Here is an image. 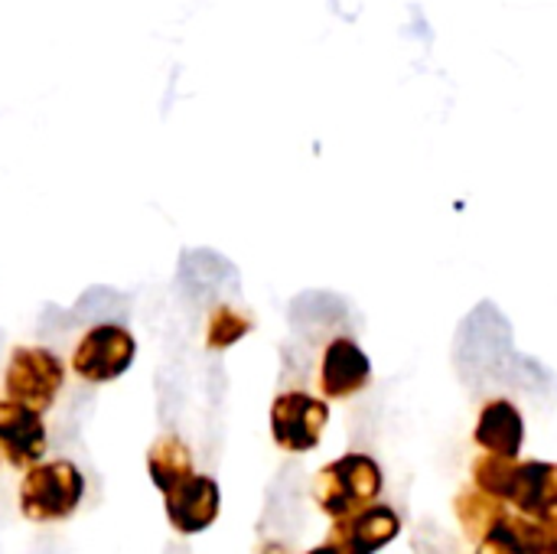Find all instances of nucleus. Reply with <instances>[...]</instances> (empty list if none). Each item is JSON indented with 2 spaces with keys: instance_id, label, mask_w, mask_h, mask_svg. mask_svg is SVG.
<instances>
[{
  "instance_id": "f257e3e1",
  "label": "nucleus",
  "mask_w": 557,
  "mask_h": 554,
  "mask_svg": "<svg viewBox=\"0 0 557 554\" xmlns=\"http://www.w3.org/2000/svg\"><path fill=\"white\" fill-rule=\"evenodd\" d=\"M65 385L62 359L46 346H13L7 369H3V392L7 398L46 411L59 398Z\"/></svg>"
},
{
  "instance_id": "f03ea898",
  "label": "nucleus",
  "mask_w": 557,
  "mask_h": 554,
  "mask_svg": "<svg viewBox=\"0 0 557 554\" xmlns=\"http://www.w3.org/2000/svg\"><path fill=\"white\" fill-rule=\"evenodd\" d=\"M317 503L323 513L343 519L359 513L366 503H372L382 490V470L366 454H346L320 470L317 477Z\"/></svg>"
},
{
  "instance_id": "7ed1b4c3",
  "label": "nucleus",
  "mask_w": 557,
  "mask_h": 554,
  "mask_svg": "<svg viewBox=\"0 0 557 554\" xmlns=\"http://www.w3.org/2000/svg\"><path fill=\"white\" fill-rule=\"evenodd\" d=\"M85 496V477L72 460L36 464L20 483V506L29 519H65Z\"/></svg>"
},
{
  "instance_id": "20e7f679",
  "label": "nucleus",
  "mask_w": 557,
  "mask_h": 554,
  "mask_svg": "<svg viewBox=\"0 0 557 554\" xmlns=\"http://www.w3.org/2000/svg\"><path fill=\"white\" fill-rule=\"evenodd\" d=\"M137 359V340L124 323L88 327L72 349V372L82 382L104 385L121 379Z\"/></svg>"
},
{
  "instance_id": "39448f33",
  "label": "nucleus",
  "mask_w": 557,
  "mask_h": 554,
  "mask_svg": "<svg viewBox=\"0 0 557 554\" xmlns=\"http://www.w3.org/2000/svg\"><path fill=\"white\" fill-rule=\"evenodd\" d=\"M330 421V405L307 392H284L271 405V434L277 447L290 454H307L320 444Z\"/></svg>"
},
{
  "instance_id": "423d86ee",
  "label": "nucleus",
  "mask_w": 557,
  "mask_h": 554,
  "mask_svg": "<svg viewBox=\"0 0 557 554\" xmlns=\"http://www.w3.org/2000/svg\"><path fill=\"white\" fill-rule=\"evenodd\" d=\"M166 516L173 522L176 532L183 535H199L206 532L215 516H219V483L209 480V477H199V473H189L183 477L180 483H173L166 493Z\"/></svg>"
},
{
  "instance_id": "0eeeda50",
  "label": "nucleus",
  "mask_w": 557,
  "mask_h": 554,
  "mask_svg": "<svg viewBox=\"0 0 557 554\" xmlns=\"http://www.w3.org/2000/svg\"><path fill=\"white\" fill-rule=\"evenodd\" d=\"M372 379V359L352 336H336L326 343L320 359V392L326 398H349L362 392Z\"/></svg>"
},
{
  "instance_id": "6e6552de",
  "label": "nucleus",
  "mask_w": 557,
  "mask_h": 554,
  "mask_svg": "<svg viewBox=\"0 0 557 554\" xmlns=\"http://www.w3.org/2000/svg\"><path fill=\"white\" fill-rule=\"evenodd\" d=\"M483 545L490 554H557V516H499Z\"/></svg>"
},
{
  "instance_id": "1a4fd4ad",
  "label": "nucleus",
  "mask_w": 557,
  "mask_h": 554,
  "mask_svg": "<svg viewBox=\"0 0 557 554\" xmlns=\"http://www.w3.org/2000/svg\"><path fill=\"white\" fill-rule=\"evenodd\" d=\"M0 447L10 464L26 467L46 454V424L42 411L26 408L13 398H0Z\"/></svg>"
},
{
  "instance_id": "9d476101",
  "label": "nucleus",
  "mask_w": 557,
  "mask_h": 554,
  "mask_svg": "<svg viewBox=\"0 0 557 554\" xmlns=\"http://www.w3.org/2000/svg\"><path fill=\"white\" fill-rule=\"evenodd\" d=\"M401 532V519L388 506H369L352 516H343L336 529V542L343 554H375L395 542Z\"/></svg>"
},
{
  "instance_id": "9b49d317",
  "label": "nucleus",
  "mask_w": 557,
  "mask_h": 554,
  "mask_svg": "<svg viewBox=\"0 0 557 554\" xmlns=\"http://www.w3.org/2000/svg\"><path fill=\"white\" fill-rule=\"evenodd\" d=\"M506 500L525 516H555L557 513V467L545 460L512 464Z\"/></svg>"
},
{
  "instance_id": "f8f14e48",
  "label": "nucleus",
  "mask_w": 557,
  "mask_h": 554,
  "mask_svg": "<svg viewBox=\"0 0 557 554\" xmlns=\"http://www.w3.org/2000/svg\"><path fill=\"white\" fill-rule=\"evenodd\" d=\"M473 438L490 454L519 457V451L525 444V421L509 398H493L490 405H483Z\"/></svg>"
},
{
  "instance_id": "ddd939ff",
  "label": "nucleus",
  "mask_w": 557,
  "mask_h": 554,
  "mask_svg": "<svg viewBox=\"0 0 557 554\" xmlns=\"http://www.w3.org/2000/svg\"><path fill=\"white\" fill-rule=\"evenodd\" d=\"M147 473H150L153 487L160 493H166L173 483H180L183 477L193 473V454H189V447L180 438H173V434L153 441L150 451H147Z\"/></svg>"
},
{
  "instance_id": "4468645a",
  "label": "nucleus",
  "mask_w": 557,
  "mask_h": 554,
  "mask_svg": "<svg viewBox=\"0 0 557 554\" xmlns=\"http://www.w3.org/2000/svg\"><path fill=\"white\" fill-rule=\"evenodd\" d=\"M255 330V320L248 310H238L235 304H219L206 320V346L209 349H228L238 340H245Z\"/></svg>"
},
{
  "instance_id": "2eb2a0df",
  "label": "nucleus",
  "mask_w": 557,
  "mask_h": 554,
  "mask_svg": "<svg viewBox=\"0 0 557 554\" xmlns=\"http://www.w3.org/2000/svg\"><path fill=\"white\" fill-rule=\"evenodd\" d=\"M457 513H460L463 529H467L473 539H480V542H483V535L490 532V526L503 516V509H499V506L493 503V496L483 493V490L463 493V496L457 500Z\"/></svg>"
},
{
  "instance_id": "dca6fc26",
  "label": "nucleus",
  "mask_w": 557,
  "mask_h": 554,
  "mask_svg": "<svg viewBox=\"0 0 557 554\" xmlns=\"http://www.w3.org/2000/svg\"><path fill=\"white\" fill-rule=\"evenodd\" d=\"M512 464H516V457H499V454H490V457L476 460V464H473L476 490L490 493L493 500H506V493H509V473H512Z\"/></svg>"
},
{
  "instance_id": "f3484780",
  "label": "nucleus",
  "mask_w": 557,
  "mask_h": 554,
  "mask_svg": "<svg viewBox=\"0 0 557 554\" xmlns=\"http://www.w3.org/2000/svg\"><path fill=\"white\" fill-rule=\"evenodd\" d=\"M310 554H343L339 549H333V545H326V549H317V552H310Z\"/></svg>"
},
{
  "instance_id": "a211bd4d",
  "label": "nucleus",
  "mask_w": 557,
  "mask_h": 554,
  "mask_svg": "<svg viewBox=\"0 0 557 554\" xmlns=\"http://www.w3.org/2000/svg\"><path fill=\"white\" fill-rule=\"evenodd\" d=\"M264 554H287V552H284L281 545H268V549H264Z\"/></svg>"
}]
</instances>
